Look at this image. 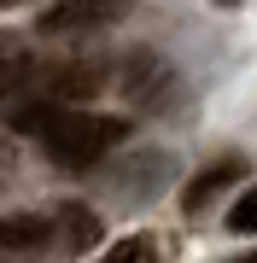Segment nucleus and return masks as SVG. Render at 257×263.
<instances>
[{
  "label": "nucleus",
  "mask_w": 257,
  "mask_h": 263,
  "mask_svg": "<svg viewBox=\"0 0 257 263\" xmlns=\"http://www.w3.org/2000/svg\"><path fill=\"white\" fill-rule=\"evenodd\" d=\"M228 228H234V234H257V187L228 211Z\"/></svg>",
  "instance_id": "0eeeda50"
},
{
  "label": "nucleus",
  "mask_w": 257,
  "mask_h": 263,
  "mask_svg": "<svg viewBox=\"0 0 257 263\" xmlns=\"http://www.w3.org/2000/svg\"><path fill=\"white\" fill-rule=\"evenodd\" d=\"M240 170H246V158H222V164H210L205 176H199V181L187 187V211H199V205H205L210 193H222V187H228V181L240 176Z\"/></svg>",
  "instance_id": "7ed1b4c3"
},
{
  "label": "nucleus",
  "mask_w": 257,
  "mask_h": 263,
  "mask_svg": "<svg viewBox=\"0 0 257 263\" xmlns=\"http://www.w3.org/2000/svg\"><path fill=\"white\" fill-rule=\"evenodd\" d=\"M35 240H47V222L41 216H6L0 222V246H12V252L18 246H35Z\"/></svg>",
  "instance_id": "39448f33"
},
{
  "label": "nucleus",
  "mask_w": 257,
  "mask_h": 263,
  "mask_svg": "<svg viewBox=\"0 0 257 263\" xmlns=\"http://www.w3.org/2000/svg\"><path fill=\"white\" fill-rule=\"evenodd\" d=\"M240 263H257V252H251V257H240Z\"/></svg>",
  "instance_id": "1a4fd4ad"
},
{
  "label": "nucleus",
  "mask_w": 257,
  "mask_h": 263,
  "mask_svg": "<svg viewBox=\"0 0 257 263\" xmlns=\"http://www.w3.org/2000/svg\"><path fill=\"white\" fill-rule=\"evenodd\" d=\"M12 129L35 135L65 170H88L129 135V123L123 117H100V111H70L58 100H35V105H18L12 111Z\"/></svg>",
  "instance_id": "f257e3e1"
},
{
  "label": "nucleus",
  "mask_w": 257,
  "mask_h": 263,
  "mask_svg": "<svg viewBox=\"0 0 257 263\" xmlns=\"http://www.w3.org/2000/svg\"><path fill=\"white\" fill-rule=\"evenodd\" d=\"M53 88H58V94H94L100 76L94 70H65V76H53Z\"/></svg>",
  "instance_id": "6e6552de"
},
{
  "label": "nucleus",
  "mask_w": 257,
  "mask_h": 263,
  "mask_svg": "<svg viewBox=\"0 0 257 263\" xmlns=\"http://www.w3.org/2000/svg\"><path fill=\"white\" fill-rule=\"evenodd\" d=\"M216 6H234V0H216Z\"/></svg>",
  "instance_id": "9d476101"
},
{
  "label": "nucleus",
  "mask_w": 257,
  "mask_h": 263,
  "mask_svg": "<svg viewBox=\"0 0 257 263\" xmlns=\"http://www.w3.org/2000/svg\"><path fill=\"white\" fill-rule=\"evenodd\" d=\"M29 82H35V59L29 53H6L0 59V105L18 94V88H29Z\"/></svg>",
  "instance_id": "20e7f679"
},
{
  "label": "nucleus",
  "mask_w": 257,
  "mask_h": 263,
  "mask_svg": "<svg viewBox=\"0 0 257 263\" xmlns=\"http://www.w3.org/2000/svg\"><path fill=\"white\" fill-rule=\"evenodd\" d=\"M94 263H158V240L152 234H134L123 246H111L105 257H94Z\"/></svg>",
  "instance_id": "423d86ee"
},
{
  "label": "nucleus",
  "mask_w": 257,
  "mask_h": 263,
  "mask_svg": "<svg viewBox=\"0 0 257 263\" xmlns=\"http://www.w3.org/2000/svg\"><path fill=\"white\" fill-rule=\"evenodd\" d=\"M134 0H58L47 6V18L41 29H53V35H65V29H94V24H111L117 12H129Z\"/></svg>",
  "instance_id": "f03ea898"
}]
</instances>
